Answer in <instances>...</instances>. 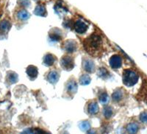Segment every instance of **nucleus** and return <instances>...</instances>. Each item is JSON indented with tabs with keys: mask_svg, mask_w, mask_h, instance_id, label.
Listing matches in <instances>:
<instances>
[{
	"mask_svg": "<svg viewBox=\"0 0 147 134\" xmlns=\"http://www.w3.org/2000/svg\"><path fill=\"white\" fill-rule=\"evenodd\" d=\"M77 42L74 40H68L65 42L64 44V49L67 52L72 53V52H75L77 50Z\"/></svg>",
	"mask_w": 147,
	"mask_h": 134,
	"instance_id": "obj_6",
	"label": "nucleus"
},
{
	"mask_svg": "<svg viewBox=\"0 0 147 134\" xmlns=\"http://www.w3.org/2000/svg\"><path fill=\"white\" fill-rule=\"evenodd\" d=\"M138 81V75L136 72L130 69H126L123 73V83L125 86L128 87L136 85Z\"/></svg>",
	"mask_w": 147,
	"mask_h": 134,
	"instance_id": "obj_2",
	"label": "nucleus"
},
{
	"mask_svg": "<svg viewBox=\"0 0 147 134\" xmlns=\"http://www.w3.org/2000/svg\"><path fill=\"white\" fill-rule=\"evenodd\" d=\"M55 61V58L52 54H47L44 58V64L47 66H51Z\"/></svg>",
	"mask_w": 147,
	"mask_h": 134,
	"instance_id": "obj_11",
	"label": "nucleus"
},
{
	"mask_svg": "<svg viewBox=\"0 0 147 134\" xmlns=\"http://www.w3.org/2000/svg\"><path fill=\"white\" fill-rule=\"evenodd\" d=\"M7 80L10 84H13L18 81V75H17V74L15 73V72H10L7 74Z\"/></svg>",
	"mask_w": 147,
	"mask_h": 134,
	"instance_id": "obj_17",
	"label": "nucleus"
},
{
	"mask_svg": "<svg viewBox=\"0 0 147 134\" xmlns=\"http://www.w3.org/2000/svg\"><path fill=\"white\" fill-rule=\"evenodd\" d=\"M99 106L96 102H90V104L88 105V113L90 114H92V115H94V114L99 112Z\"/></svg>",
	"mask_w": 147,
	"mask_h": 134,
	"instance_id": "obj_13",
	"label": "nucleus"
},
{
	"mask_svg": "<svg viewBox=\"0 0 147 134\" xmlns=\"http://www.w3.org/2000/svg\"><path fill=\"white\" fill-rule=\"evenodd\" d=\"M83 68L86 72L92 73L95 70V65L94 63L90 59H85L83 60Z\"/></svg>",
	"mask_w": 147,
	"mask_h": 134,
	"instance_id": "obj_7",
	"label": "nucleus"
},
{
	"mask_svg": "<svg viewBox=\"0 0 147 134\" xmlns=\"http://www.w3.org/2000/svg\"><path fill=\"white\" fill-rule=\"evenodd\" d=\"M10 27H11V24L8 21L4 20L0 22V30H2V32H7Z\"/></svg>",
	"mask_w": 147,
	"mask_h": 134,
	"instance_id": "obj_16",
	"label": "nucleus"
},
{
	"mask_svg": "<svg viewBox=\"0 0 147 134\" xmlns=\"http://www.w3.org/2000/svg\"><path fill=\"white\" fill-rule=\"evenodd\" d=\"M20 3L22 5L24 6H28L29 4H30V1L29 0H21Z\"/></svg>",
	"mask_w": 147,
	"mask_h": 134,
	"instance_id": "obj_27",
	"label": "nucleus"
},
{
	"mask_svg": "<svg viewBox=\"0 0 147 134\" xmlns=\"http://www.w3.org/2000/svg\"><path fill=\"white\" fill-rule=\"evenodd\" d=\"M60 64L65 70H71L74 66V59L71 56H63L60 60Z\"/></svg>",
	"mask_w": 147,
	"mask_h": 134,
	"instance_id": "obj_3",
	"label": "nucleus"
},
{
	"mask_svg": "<svg viewBox=\"0 0 147 134\" xmlns=\"http://www.w3.org/2000/svg\"><path fill=\"white\" fill-rule=\"evenodd\" d=\"M66 89L68 93L70 94H74L77 91V84L75 81L72 80L68 82L66 85Z\"/></svg>",
	"mask_w": 147,
	"mask_h": 134,
	"instance_id": "obj_8",
	"label": "nucleus"
},
{
	"mask_svg": "<svg viewBox=\"0 0 147 134\" xmlns=\"http://www.w3.org/2000/svg\"><path fill=\"white\" fill-rule=\"evenodd\" d=\"M99 101H100V102L102 103V104H107L109 101V97L107 93L103 92L100 94V96H99Z\"/></svg>",
	"mask_w": 147,
	"mask_h": 134,
	"instance_id": "obj_22",
	"label": "nucleus"
},
{
	"mask_svg": "<svg viewBox=\"0 0 147 134\" xmlns=\"http://www.w3.org/2000/svg\"><path fill=\"white\" fill-rule=\"evenodd\" d=\"M80 84L82 85V86L88 85L90 83V77H89V75H88V74H83V75L81 76V77L80 78Z\"/></svg>",
	"mask_w": 147,
	"mask_h": 134,
	"instance_id": "obj_20",
	"label": "nucleus"
},
{
	"mask_svg": "<svg viewBox=\"0 0 147 134\" xmlns=\"http://www.w3.org/2000/svg\"><path fill=\"white\" fill-rule=\"evenodd\" d=\"M113 115V109L112 108L110 107H106L104 109V116L106 118L109 119L111 117V116Z\"/></svg>",
	"mask_w": 147,
	"mask_h": 134,
	"instance_id": "obj_25",
	"label": "nucleus"
},
{
	"mask_svg": "<svg viewBox=\"0 0 147 134\" xmlns=\"http://www.w3.org/2000/svg\"><path fill=\"white\" fill-rule=\"evenodd\" d=\"M110 65L113 69H118L121 66L122 59L119 55H113L110 59Z\"/></svg>",
	"mask_w": 147,
	"mask_h": 134,
	"instance_id": "obj_5",
	"label": "nucleus"
},
{
	"mask_svg": "<svg viewBox=\"0 0 147 134\" xmlns=\"http://www.w3.org/2000/svg\"><path fill=\"white\" fill-rule=\"evenodd\" d=\"M140 94L142 98L147 99V81H144V85L142 86V89L140 91Z\"/></svg>",
	"mask_w": 147,
	"mask_h": 134,
	"instance_id": "obj_21",
	"label": "nucleus"
},
{
	"mask_svg": "<svg viewBox=\"0 0 147 134\" xmlns=\"http://www.w3.org/2000/svg\"><path fill=\"white\" fill-rule=\"evenodd\" d=\"M80 127L82 131H87L90 128V125L88 121H83L80 124Z\"/></svg>",
	"mask_w": 147,
	"mask_h": 134,
	"instance_id": "obj_23",
	"label": "nucleus"
},
{
	"mask_svg": "<svg viewBox=\"0 0 147 134\" xmlns=\"http://www.w3.org/2000/svg\"><path fill=\"white\" fill-rule=\"evenodd\" d=\"M140 121L144 123H147V111H144L140 116Z\"/></svg>",
	"mask_w": 147,
	"mask_h": 134,
	"instance_id": "obj_26",
	"label": "nucleus"
},
{
	"mask_svg": "<svg viewBox=\"0 0 147 134\" xmlns=\"http://www.w3.org/2000/svg\"><path fill=\"white\" fill-rule=\"evenodd\" d=\"M123 97H124V93L121 89H116L113 92V94H112L113 99L115 102H119L120 100H121Z\"/></svg>",
	"mask_w": 147,
	"mask_h": 134,
	"instance_id": "obj_14",
	"label": "nucleus"
},
{
	"mask_svg": "<svg viewBox=\"0 0 147 134\" xmlns=\"http://www.w3.org/2000/svg\"><path fill=\"white\" fill-rule=\"evenodd\" d=\"M27 74L30 77V79L34 80V79L36 78L37 76H38V69H37L35 66H30L27 67Z\"/></svg>",
	"mask_w": 147,
	"mask_h": 134,
	"instance_id": "obj_9",
	"label": "nucleus"
},
{
	"mask_svg": "<svg viewBox=\"0 0 147 134\" xmlns=\"http://www.w3.org/2000/svg\"><path fill=\"white\" fill-rule=\"evenodd\" d=\"M17 16H18V18L20 19V20L25 21L27 20V19L30 18V14H29L27 10H22L18 12V14H17Z\"/></svg>",
	"mask_w": 147,
	"mask_h": 134,
	"instance_id": "obj_18",
	"label": "nucleus"
},
{
	"mask_svg": "<svg viewBox=\"0 0 147 134\" xmlns=\"http://www.w3.org/2000/svg\"><path fill=\"white\" fill-rule=\"evenodd\" d=\"M99 76L102 78H107V76L109 74V72L105 68H100V69L99 70V73H98Z\"/></svg>",
	"mask_w": 147,
	"mask_h": 134,
	"instance_id": "obj_24",
	"label": "nucleus"
},
{
	"mask_svg": "<svg viewBox=\"0 0 147 134\" xmlns=\"http://www.w3.org/2000/svg\"><path fill=\"white\" fill-rule=\"evenodd\" d=\"M49 37L53 41H59L61 39V31L58 29H53L49 33Z\"/></svg>",
	"mask_w": 147,
	"mask_h": 134,
	"instance_id": "obj_12",
	"label": "nucleus"
},
{
	"mask_svg": "<svg viewBox=\"0 0 147 134\" xmlns=\"http://www.w3.org/2000/svg\"><path fill=\"white\" fill-rule=\"evenodd\" d=\"M85 49L90 55L97 56L100 55L103 47V41L102 36L97 33H94L83 42Z\"/></svg>",
	"mask_w": 147,
	"mask_h": 134,
	"instance_id": "obj_1",
	"label": "nucleus"
},
{
	"mask_svg": "<svg viewBox=\"0 0 147 134\" xmlns=\"http://www.w3.org/2000/svg\"><path fill=\"white\" fill-rule=\"evenodd\" d=\"M88 26L84 21L77 20L74 24V29L79 34H83L87 31Z\"/></svg>",
	"mask_w": 147,
	"mask_h": 134,
	"instance_id": "obj_4",
	"label": "nucleus"
},
{
	"mask_svg": "<svg viewBox=\"0 0 147 134\" xmlns=\"http://www.w3.org/2000/svg\"><path fill=\"white\" fill-rule=\"evenodd\" d=\"M59 80V74L56 71H52L47 76V81L52 84H55Z\"/></svg>",
	"mask_w": 147,
	"mask_h": 134,
	"instance_id": "obj_10",
	"label": "nucleus"
},
{
	"mask_svg": "<svg viewBox=\"0 0 147 134\" xmlns=\"http://www.w3.org/2000/svg\"><path fill=\"white\" fill-rule=\"evenodd\" d=\"M127 131L129 133H136L138 131V125L136 123L132 122L129 124L127 127Z\"/></svg>",
	"mask_w": 147,
	"mask_h": 134,
	"instance_id": "obj_19",
	"label": "nucleus"
},
{
	"mask_svg": "<svg viewBox=\"0 0 147 134\" xmlns=\"http://www.w3.org/2000/svg\"><path fill=\"white\" fill-rule=\"evenodd\" d=\"M35 14L39 16H45L47 15V10L44 5H38L37 6L35 10Z\"/></svg>",
	"mask_w": 147,
	"mask_h": 134,
	"instance_id": "obj_15",
	"label": "nucleus"
}]
</instances>
